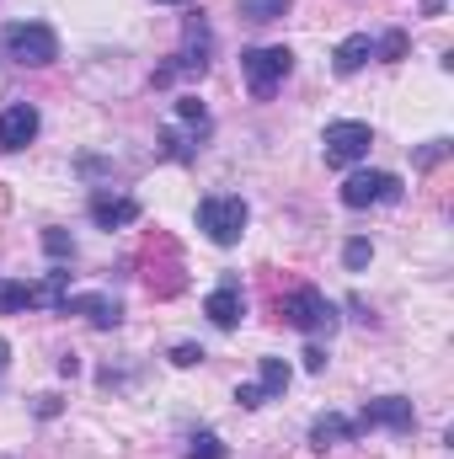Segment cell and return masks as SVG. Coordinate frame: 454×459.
Listing matches in <instances>:
<instances>
[{"mask_svg": "<svg viewBox=\"0 0 454 459\" xmlns=\"http://www.w3.org/2000/svg\"><path fill=\"white\" fill-rule=\"evenodd\" d=\"M86 214H92V225L97 230H123V225H134L139 220V204L128 198V193H92V204H86Z\"/></svg>", "mask_w": 454, "mask_h": 459, "instance_id": "10", "label": "cell"}, {"mask_svg": "<svg viewBox=\"0 0 454 459\" xmlns=\"http://www.w3.org/2000/svg\"><path fill=\"white\" fill-rule=\"evenodd\" d=\"M235 401H240L246 411H257V406H262V390H257V385H235Z\"/></svg>", "mask_w": 454, "mask_h": 459, "instance_id": "24", "label": "cell"}, {"mask_svg": "<svg viewBox=\"0 0 454 459\" xmlns=\"http://www.w3.org/2000/svg\"><path fill=\"white\" fill-rule=\"evenodd\" d=\"M22 310H38V283L0 278V316H22Z\"/></svg>", "mask_w": 454, "mask_h": 459, "instance_id": "15", "label": "cell"}, {"mask_svg": "<svg viewBox=\"0 0 454 459\" xmlns=\"http://www.w3.org/2000/svg\"><path fill=\"white\" fill-rule=\"evenodd\" d=\"M204 358H209V352H204L198 342H177L171 347V363H177V368H198Z\"/></svg>", "mask_w": 454, "mask_h": 459, "instance_id": "23", "label": "cell"}, {"mask_svg": "<svg viewBox=\"0 0 454 459\" xmlns=\"http://www.w3.org/2000/svg\"><path fill=\"white\" fill-rule=\"evenodd\" d=\"M43 251H48V256H54V262H70V256H75V240H70V230H43Z\"/></svg>", "mask_w": 454, "mask_h": 459, "instance_id": "22", "label": "cell"}, {"mask_svg": "<svg viewBox=\"0 0 454 459\" xmlns=\"http://www.w3.org/2000/svg\"><path fill=\"white\" fill-rule=\"evenodd\" d=\"M369 262H374V246H369L363 235H353V240L342 246V267H347V273H363Z\"/></svg>", "mask_w": 454, "mask_h": 459, "instance_id": "20", "label": "cell"}, {"mask_svg": "<svg viewBox=\"0 0 454 459\" xmlns=\"http://www.w3.org/2000/svg\"><path fill=\"white\" fill-rule=\"evenodd\" d=\"M65 294H70V267H54V273L38 278V310H54V316H59Z\"/></svg>", "mask_w": 454, "mask_h": 459, "instance_id": "16", "label": "cell"}, {"mask_svg": "<svg viewBox=\"0 0 454 459\" xmlns=\"http://www.w3.org/2000/svg\"><path fill=\"white\" fill-rule=\"evenodd\" d=\"M59 316H86L97 332H113L118 321H123V310H118V299L108 294H65V305H59Z\"/></svg>", "mask_w": 454, "mask_h": 459, "instance_id": "11", "label": "cell"}, {"mask_svg": "<svg viewBox=\"0 0 454 459\" xmlns=\"http://www.w3.org/2000/svg\"><path fill=\"white\" fill-rule=\"evenodd\" d=\"M161 5H188V0H161Z\"/></svg>", "mask_w": 454, "mask_h": 459, "instance_id": "28", "label": "cell"}, {"mask_svg": "<svg viewBox=\"0 0 454 459\" xmlns=\"http://www.w3.org/2000/svg\"><path fill=\"white\" fill-rule=\"evenodd\" d=\"M240 75L251 86V97H273L289 75H294V48L284 43H262V48H240Z\"/></svg>", "mask_w": 454, "mask_h": 459, "instance_id": "2", "label": "cell"}, {"mask_svg": "<svg viewBox=\"0 0 454 459\" xmlns=\"http://www.w3.org/2000/svg\"><path fill=\"white\" fill-rule=\"evenodd\" d=\"M246 220H251V209H246V198H235V193H209V198H198V230H204L214 246H235V240L246 235Z\"/></svg>", "mask_w": 454, "mask_h": 459, "instance_id": "3", "label": "cell"}, {"mask_svg": "<svg viewBox=\"0 0 454 459\" xmlns=\"http://www.w3.org/2000/svg\"><path fill=\"white\" fill-rule=\"evenodd\" d=\"M294 0H240V16L246 22H273V16H284Z\"/></svg>", "mask_w": 454, "mask_h": 459, "instance_id": "21", "label": "cell"}, {"mask_svg": "<svg viewBox=\"0 0 454 459\" xmlns=\"http://www.w3.org/2000/svg\"><path fill=\"white\" fill-rule=\"evenodd\" d=\"M369 59H374V38L369 32H353V38H342L337 48H332V70L337 75H358Z\"/></svg>", "mask_w": 454, "mask_h": 459, "instance_id": "13", "label": "cell"}, {"mask_svg": "<svg viewBox=\"0 0 454 459\" xmlns=\"http://www.w3.org/2000/svg\"><path fill=\"white\" fill-rule=\"evenodd\" d=\"M188 459H230V449L220 444V433H193L188 438Z\"/></svg>", "mask_w": 454, "mask_h": 459, "instance_id": "18", "label": "cell"}, {"mask_svg": "<svg viewBox=\"0 0 454 459\" xmlns=\"http://www.w3.org/2000/svg\"><path fill=\"white\" fill-rule=\"evenodd\" d=\"M0 48L11 65H27V70H48L59 59V32L48 22H11L0 32Z\"/></svg>", "mask_w": 454, "mask_h": 459, "instance_id": "1", "label": "cell"}, {"mask_svg": "<svg viewBox=\"0 0 454 459\" xmlns=\"http://www.w3.org/2000/svg\"><path fill=\"white\" fill-rule=\"evenodd\" d=\"M204 134H209V128H198V123H182V128L171 123V128H161V144H155V150H161L166 160H193Z\"/></svg>", "mask_w": 454, "mask_h": 459, "instance_id": "12", "label": "cell"}, {"mask_svg": "<svg viewBox=\"0 0 454 459\" xmlns=\"http://www.w3.org/2000/svg\"><path fill=\"white\" fill-rule=\"evenodd\" d=\"M59 374H65V379H70V374H81V358H75V352H65V358H59Z\"/></svg>", "mask_w": 454, "mask_h": 459, "instance_id": "26", "label": "cell"}, {"mask_svg": "<svg viewBox=\"0 0 454 459\" xmlns=\"http://www.w3.org/2000/svg\"><path fill=\"white\" fill-rule=\"evenodd\" d=\"M38 128H43V117H38L32 102H11L0 113V150H27L38 139Z\"/></svg>", "mask_w": 454, "mask_h": 459, "instance_id": "9", "label": "cell"}, {"mask_svg": "<svg viewBox=\"0 0 454 459\" xmlns=\"http://www.w3.org/2000/svg\"><path fill=\"white\" fill-rule=\"evenodd\" d=\"M257 390H262V401H278V395L289 390V363H284V358H262Z\"/></svg>", "mask_w": 454, "mask_h": 459, "instance_id": "17", "label": "cell"}, {"mask_svg": "<svg viewBox=\"0 0 454 459\" xmlns=\"http://www.w3.org/2000/svg\"><path fill=\"white\" fill-rule=\"evenodd\" d=\"M369 144H374V128L358 123V117H337V123H327V134H321L327 166H353V160H363Z\"/></svg>", "mask_w": 454, "mask_h": 459, "instance_id": "5", "label": "cell"}, {"mask_svg": "<svg viewBox=\"0 0 454 459\" xmlns=\"http://www.w3.org/2000/svg\"><path fill=\"white\" fill-rule=\"evenodd\" d=\"M406 182L396 171H353L342 182V204L347 209H374V204H401Z\"/></svg>", "mask_w": 454, "mask_h": 459, "instance_id": "6", "label": "cell"}, {"mask_svg": "<svg viewBox=\"0 0 454 459\" xmlns=\"http://www.w3.org/2000/svg\"><path fill=\"white\" fill-rule=\"evenodd\" d=\"M358 428H390V433H412L417 428V411L406 395H380V401H363V411L353 417Z\"/></svg>", "mask_w": 454, "mask_h": 459, "instance_id": "7", "label": "cell"}, {"mask_svg": "<svg viewBox=\"0 0 454 459\" xmlns=\"http://www.w3.org/2000/svg\"><path fill=\"white\" fill-rule=\"evenodd\" d=\"M5 352H11V347H5V342H0V374H5Z\"/></svg>", "mask_w": 454, "mask_h": 459, "instance_id": "27", "label": "cell"}, {"mask_svg": "<svg viewBox=\"0 0 454 459\" xmlns=\"http://www.w3.org/2000/svg\"><path fill=\"white\" fill-rule=\"evenodd\" d=\"M353 438H358V422H353V417L327 411V417L310 422V444H316V449H327V444H353Z\"/></svg>", "mask_w": 454, "mask_h": 459, "instance_id": "14", "label": "cell"}, {"mask_svg": "<svg viewBox=\"0 0 454 459\" xmlns=\"http://www.w3.org/2000/svg\"><path fill=\"white\" fill-rule=\"evenodd\" d=\"M278 316H284V326H294V332H305V337L337 332V305H332L321 289H310V283H300V289L278 305Z\"/></svg>", "mask_w": 454, "mask_h": 459, "instance_id": "4", "label": "cell"}, {"mask_svg": "<svg viewBox=\"0 0 454 459\" xmlns=\"http://www.w3.org/2000/svg\"><path fill=\"white\" fill-rule=\"evenodd\" d=\"M204 316H209L220 332H235V326H240V316H246V289H240V278H235V273H225V278H220V289L204 299Z\"/></svg>", "mask_w": 454, "mask_h": 459, "instance_id": "8", "label": "cell"}, {"mask_svg": "<svg viewBox=\"0 0 454 459\" xmlns=\"http://www.w3.org/2000/svg\"><path fill=\"white\" fill-rule=\"evenodd\" d=\"M305 368L321 374V368H327V352H321V347H305Z\"/></svg>", "mask_w": 454, "mask_h": 459, "instance_id": "25", "label": "cell"}, {"mask_svg": "<svg viewBox=\"0 0 454 459\" xmlns=\"http://www.w3.org/2000/svg\"><path fill=\"white\" fill-rule=\"evenodd\" d=\"M374 59H385V65L406 59V32H401V27H390L385 38H374Z\"/></svg>", "mask_w": 454, "mask_h": 459, "instance_id": "19", "label": "cell"}]
</instances>
